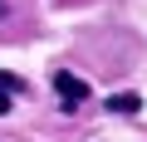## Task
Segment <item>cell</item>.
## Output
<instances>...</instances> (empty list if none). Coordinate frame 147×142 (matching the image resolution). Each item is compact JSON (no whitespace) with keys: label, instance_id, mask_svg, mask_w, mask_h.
<instances>
[{"label":"cell","instance_id":"277c9868","mask_svg":"<svg viewBox=\"0 0 147 142\" xmlns=\"http://www.w3.org/2000/svg\"><path fill=\"white\" fill-rule=\"evenodd\" d=\"M0 15H5V0H0Z\"/></svg>","mask_w":147,"mask_h":142},{"label":"cell","instance_id":"3957f363","mask_svg":"<svg viewBox=\"0 0 147 142\" xmlns=\"http://www.w3.org/2000/svg\"><path fill=\"white\" fill-rule=\"evenodd\" d=\"M108 108L127 118V113H137V108H142V98H137V93H118V98H108Z\"/></svg>","mask_w":147,"mask_h":142},{"label":"cell","instance_id":"6da1fadb","mask_svg":"<svg viewBox=\"0 0 147 142\" xmlns=\"http://www.w3.org/2000/svg\"><path fill=\"white\" fill-rule=\"evenodd\" d=\"M54 93L64 98V113H74V108L88 98V83H84V79H74V74H64V69H54Z\"/></svg>","mask_w":147,"mask_h":142},{"label":"cell","instance_id":"7a4b0ae2","mask_svg":"<svg viewBox=\"0 0 147 142\" xmlns=\"http://www.w3.org/2000/svg\"><path fill=\"white\" fill-rule=\"evenodd\" d=\"M20 88H25V83H20L15 74H0V118H5V113L15 108V98H20Z\"/></svg>","mask_w":147,"mask_h":142}]
</instances>
